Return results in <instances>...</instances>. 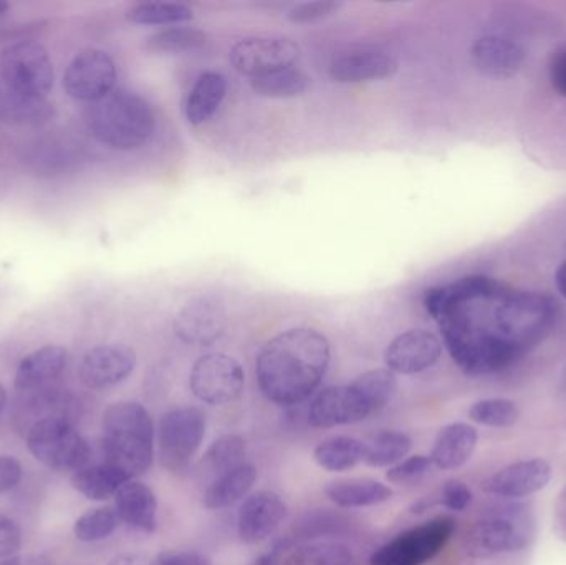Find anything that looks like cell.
<instances>
[{
	"mask_svg": "<svg viewBox=\"0 0 566 565\" xmlns=\"http://www.w3.org/2000/svg\"><path fill=\"white\" fill-rule=\"evenodd\" d=\"M282 551L281 547H275L274 551L262 556L261 559L258 561V565H282Z\"/></svg>",
	"mask_w": 566,
	"mask_h": 565,
	"instance_id": "obj_50",
	"label": "cell"
},
{
	"mask_svg": "<svg viewBox=\"0 0 566 565\" xmlns=\"http://www.w3.org/2000/svg\"><path fill=\"white\" fill-rule=\"evenodd\" d=\"M69 355L59 345H46L27 355L20 362L15 374V388L22 391L40 390L49 387L63 374L66 367Z\"/></svg>",
	"mask_w": 566,
	"mask_h": 565,
	"instance_id": "obj_25",
	"label": "cell"
},
{
	"mask_svg": "<svg viewBox=\"0 0 566 565\" xmlns=\"http://www.w3.org/2000/svg\"><path fill=\"white\" fill-rule=\"evenodd\" d=\"M7 404V391L6 388L2 387V384H0V414H2L3 407H6Z\"/></svg>",
	"mask_w": 566,
	"mask_h": 565,
	"instance_id": "obj_52",
	"label": "cell"
},
{
	"mask_svg": "<svg viewBox=\"0 0 566 565\" xmlns=\"http://www.w3.org/2000/svg\"><path fill=\"white\" fill-rule=\"evenodd\" d=\"M342 7L343 3L335 0H315V2L296 3L286 15L295 23H312L335 15Z\"/></svg>",
	"mask_w": 566,
	"mask_h": 565,
	"instance_id": "obj_42",
	"label": "cell"
},
{
	"mask_svg": "<svg viewBox=\"0 0 566 565\" xmlns=\"http://www.w3.org/2000/svg\"><path fill=\"white\" fill-rule=\"evenodd\" d=\"M555 282H557L558 292L566 299V261L562 262L560 268L555 272Z\"/></svg>",
	"mask_w": 566,
	"mask_h": 565,
	"instance_id": "obj_51",
	"label": "cell"
},
{
	"mask_svg": "<svg viewBox=\"0 0 566 565\" xmlns=\"http://www.w3.org/2000/svg\"><path fill=\"white\" fill-rule=\"evenodd\" d=\"M353 387L361 394L366 404L371 407L373 414L385 408L398 390V378L389 368H376L366 372L352 381Z\"/></svg>",
	"mask_w": 566,
	"mask_h": 565,
	"instance_id": "obj_37",
	"label": "cell"
},
{
	"mask_svg": "<svg viewBox=\"0 0 566 565\" xmlns=\"http://www.w3.org/2000/svg\"><path fill=\"white\" fill-rule=\"evenodd\" d=\"M158 565H212L211 559L205 554L192 551H166L156 556Z\"/></svg>",
	"mask_w": 566,
	"mask_h": 565,
	"instance_id": "obj_46",
	"label": "cell"
},
{
	"mask_svg": "<svg viewBox=\"0 0 566 565\" xmlns=\"http://www.w3.org/2000/svg\"><path fill=\"white\" fill-rule=\"evenodd\" d=\"M442 345L428 331H408L398 335L385 352L386 367L392 374L416 375L431 368L441 358Z\"/></svg>",
	"mask_w": 566,
	"mask_h": 565,
	"instance_id": "obj_19",
	"label": "cell"
},
{
	"mask_svg": "<svg viewBox=\"0 0 566 565\" xmlns=\"http://www.w3.org/2000/svg\"><path fill=\"white\" fill-rule=\"evenodd\" d=\"M206 428L205 411L196 407H179L163 415L158 427V453L163 467L176 474L188 471L205 441Z\"/></svg>",
	"mask_w": 566,
	"mask_h": 565,
	"instance_id": "obj_7",
	"label": "cell"
},
{
	"mask_svg": "<svg viewBox=\"0 0 566 565\" xmlns=\"http://www.w3.org/2000/svg\"><path fill=\"white\" fill-rule=\"evenodd\" d=\"M412 440L401 431H381L365 444V463L371 468H391L408 457Z\"/></svg>",
	"mask_w": 566,
	"mask_h": 565,
	"instance_id": "obj_34",
	"label": "cell"
},
{
	"mask_svg": "<svg viewBox=\"0 0 566 565\" xmlns=\"http://www.w3.org/2000/svg\"><path fill=\"white\" fill-rule=\"evenodd\" d=\"M398 60L375 46H348L329 62V75L339 83H361L388 79L398 72Z\"/></svg>",
	"mask_w": 566,
	"mask_h": 565,
	"instance_id": "obj_16",
	"label": "cell"
},
{
	"mask_svg": "<svg viewBox=\"0 0 566 565\" xmlns=\"http://www.w3.org/2000/svg\"><path fill=\"white\" fill-rule=\"evenodd\" d=\"M128 477L113 464L102 461L96 464H85L75 471L72 484L80 494L92 501H105L115 496L123 484L128 483Z\"/></svg>",
	"mask_w": 566,
	"mask_h": 565,
	"instance_id": "obj_29",
	"label": "cell"
},
{
	"mask_svg": "<svg viewBox=\"0 0 566 565\" xmlns=\"http://www.w3.org/2000/svg\"><path fill=\"white\" fill-rule=\"evenodd\" d=\"M286 516V504L274 491H259L242 504L238 533L242 543L259 544L271 537Z\"/></svg>",
	"mask_w": 566,
	"mask_h": 565,
	"instance_id": "obj_21",
	"label": "cell"
},
{
	"mask_svg": "<svg viewBox=\"0 0 566 565\" xmlns=\"http://www.w3.org/2000/svg\"><path fill=\"white\" fill-rule=\"evenodd\" d=\"M353 553L348 546L332 541L308 543L286 554L282 565H352Z\"/></svg>",
	"mask_w": 566,
	"mask_h": 565,
	"instance_id": "obj_36",
	"label": "cell"
},
{
	"mask_svg": "<svg viewBox=\"0 0 566 565\" xmlns=\"http://www.w3.org/2000/svg\"><path fill=\"white\" fill-rule=\"evenodd\" d=\"M3 83L17 105H36L53 86V63L36 42H20L0 56Z\"/></svg>",
	"mask_w": 566,
	"mask_h": 565,
	"instance_id": "obj_6",
	"label": "cell"
},
{
	"mask_svg": "<svg viewBox=\"0 0 566 565\" xmlns=\"http://www.w3.org/2000/svg\"><path fill=\"white\" fill-rule=\"evenodd\" d=\"M252 88L265 98H293L302 95L310 86V76L295 66L275 70L251 80Z\"/></svg>",
	"mask_w": 566,
	"mask_h": 565,
	"instance_id": "obj_33",
	"label": "cell"
},
{
	"mask_svg": "<svg viewBox=\"0 0 566 565\" xmlns=\"http://www.w3.org/2000/svg\"><path fill=\"white\" fill-rule=\"evenodd\" d=\"M192 395L202 404L221 407L241 397L245 375L241 364L226 354L202 355L189 375Z\"/></svg>",
	"mask_w": 566,
	"mask_h": 565,
	"instance_id": "obj_10",
	"label": "cell"
},
{
	"mask_svg": "<svg viewBox=\"0 0 566 565\" xmlns=\"http://www.w3.org/2000/svg\"><path fill=\"white\" fill-rule=\"evenodd\" d=\"M228 318L221 299L198 295L179 311L175 318V334L185 344L208 347L224 334Z\"/></svg>",
	"mask_w": 566,
	"mask_h": 565,
	"instance_id": "obj_14",
	"label": "cell"
},
{
	"mask_svg": "<svg viewBox=\"0 0 566 565\" xmlns=\"http://www.w3.org/2000/svg\"><path fill=\"white\" fill-rule=\"evenodd\" d=\"M438 503L455 513H462L471 506L472 491L462 481H448L439 491Z\"/></svg>",
	"mask_w": 566,
	"mask_h": 565,
	"instance_id": "obj_43",
	"label": "cell"
},
{
	"mask_svg": "<svg viewBox=\"0 0 566 565\" xmlns=\"http://www.w3.org/2000/svg\"><path fill=\"white\" fill-rule=\"evenodd\" d=\"M329 342L313 328H292L268 342L258 358L259 387L281 407L305 401L328 370Z\"/></svg>",
	"mask_w": 566,
	"mask_h": 565,
	"instance_id": "obj_1",
	"label": "cell"
},
{
	"mask_svg": "<svg viewBox=\"0 0 566 565\" xmlns=\"http://www.w3.org/2000/svg\"><path fill=\"white\" fill-rule=\"evenodd\" d=\"M136 367V354L126 345H102L93 348L80 364V380L92 390L115 387Z\"/></svg>",
	"mask_w": 566,
	"mask_h": 565,
	"instance_id": "obj_18",
	"label": "cell"
},
{
	"mask_svg": "<svg viewBox=\"0 0 566 565\" xmlns=\"http://www.w3.org/2000/svg\"><path fill=\"white\" fill-rule=\"evenodd\" d=\"M228 92L226 76L218 72H206L189 92L186 116L191 125H202L212 118Z\"/></svg>",
	"mask_w": 566,
	"mask_h": 565,
	"instance_id": "obj_30",
	"label": "cell"
},
{
	"mask_svg": "<svg viewBox=\"0 0 566 565\" xmlns=\"http://www.w3.org/2000/svg\"><path fill=\"white\" fill-rule=\"evenodd\" d=\"M551 82L555 92L566 98V46L552 60Z\"/></svg>",
	"mask_w": 566,
	"mask_h": 565,
	"instance_id": "obj_47",
	"label": "cell"
},
{
	"mask_svg": "<svg viewBox=\"0 0 566 565\" xmlns=\"http://www.w3.org/2000/svg\"><path fill=\"white\" fill-rule=\"evenodd\" d=\"M469 418L482 427L509 428L521 420L517 404L507 398H489L472 405Z\"/></svg>",
	"mask_w": 566,
	"mask_h": 565,
	"instance_id": "obj_40",
	"label": "cell"
},
{
	"mask_svg": "<svg viewBox=\"0 0 566 565\" xmlns=\"http://www.w3.org/2000/svg\"><path fill=\"white\" fill-rule=\"evenodd\" d=\"M373 415L358 390L349 385L329 387L319 391L310 405L308 423L313 428H335L365 421Z\"/></svg>",
	"mask_w": 566,
	"mask_h": 565,
	"instance_id": "obj_15",
	"label": "cell"
},
{
	"mask_svg": "<svg viewBox=\"0 0 566 565\" xmlns=\"http://www.w3.org/2000/svg\"><path fill=\"white\" fill-rule=\"evenodd\" d=\"M313 458L322 470L345 473L365 461V444L352 437H332L316 444Z\"/></svg>",
	"mask_w": 566,
	"mask_h": 565,
	"instance_id": "obj_31",
	"label": "cell"
},
{
	"mask_svg": "<svg viewBox=\"0 0 566 565\" xmlns=\"http://www.w3.org/2000/svg\"><path fill=\"white\" fill-rule=\"evenodd\" d=\"M528 543L524 524L509 516H492L474 524L465 534V554L472 559H491L501 554L517 553Z\"/></svg>",
	"mask_w": 566,
	"mask_h": 565,
	"instance_id": "obj_13",
	"label": "cell"
},
{
	"mask_svg": "<svg viewBox=\"0 0 566 565\" xmlns=\"http://www.w3.org/2000/svg\"><path fill=\"white\" fill-rule=\"evenodd\" d=\"M195 17L192 10L178 2H145L133 7L128 20L139 25H171L188 22Z\"/></svg>",
	"mask_w": 566,
	"mask_h": 565,
	"instance_id": "obj_38",
	"label": "cell"
},
{
	"mask_svg": "<svg viewBox=\"0 0 566 565\" xmlns=\"http://www.w3.org/2000/svg\"><path fill=\"white\" fill-rule=\"evenodd\" d=\"M248 444L241 435H224L218 438L206 451L201 461V473L218 480L222 474L244 464Z\"/></svg>",
	"mask_w": 566,
	"mask_h": 565,
	"instance_id": "obj_32",
	"label": "cell"
},
{
	"mask_svg": "<svg viewBox=\"0 0 566 565\" xmlns=\"http://www.w3.org/2000/svg\"><path fill=\"white\" fill-rule=\"evenodd\" d=\"M438 322L452 360L468 375H488L504 370L521 355L497 332L479 328L464 307L455 308Z\"/></svg>",
	"mask_w": 566,
	"mask_h": 565,
	"instance_id": "obj_4",
	"label": "cell"
},
{
	"mask_svg": "<svg viewBox=\"0 0 566 565\" xmlns=\"http://www.w3.org/2000/svg\"><path fill=\"white\" fill-rule=\"evenodd\" d=\"M108 565H158V561L145 554H119L113 557Z\"/></svg>",
	"mask_w": 566,
	"mask_h": 565,
	"instance_id": "obj_48",
	"label": "cell"
},
{
	"mask_svg": "<svg viewBox=\"0 0 566 565\" xmlns=\"http://www.w3.org/2000/svg\"><path fill=\"white\" fill-rule=\"evenodd\" d=\"M478 440V430L471 425H448L439 431L429 458L438 470H458L471 460Z\"/></svg>",
	"mask_w": 566,
	"mask_h": 565,
	"instance_id": "obj_26",
	"label": "cell"
},
{
	"mask_svg": "<svg viewBox=\"0 0 566 565\" xmlns=\"http://www.w3.org/2000/svg\"><path fill=\"white\" fill-rule=\"evenodd\" d=\"M325 496L336 506L355 510L371 508L391 500L392 490L381 481L371 478H352V480L332 481L326 484Z\"/></svg>",
	"mask_w": 566,
	"mask_h": 565,
	"instance_id": "obj_27",
	"label": "cell"
},
{
	"mask_svg": "<svg viewBox=\"0 0 566 565\" xmlns=\"http://www.w3.org/2000/svg\"><path fill=\"white\" fill-rule=\"evenodd\" d=\"M558 302L537 292H509L495 312V328L505 342L524 352L551 331Z\"/></svg>",
	"mask_w": 566,
	"mask_h": 565,
	"instance_id": "obj_5",
	"label": "cell"
},
{
	"mask_svg": "<svg viewBox=\"0 0 566 565\" xmlns=\"http://www.w3.org/2000/svg\"><path fill=\"white\" fill-rule=\"evenodd\" d=\"M455 531L451 516H438L398 534L373 553L371 565H424L434 559Z\"/></svg>",
	"mask_w": 566,
	"mask_h": 565,
	"instance_id": "obj_8",
	"label": "cell"
},
{
	"mask_svg": "<svg viewBox=\"0 0 566 565\" xmlns=\"http://www.w3.org/2000/svg\"><path fill=\"white\" fill-rule=\"evenodd\" d=\"M551 480V463L542 458H534V460L517 461L502 468L482 483V490L492 496L512 500V498H525L538 493L547 488Z\"/></svg>",
	"mask_w": 566,
	"mask_h": 565,
	"instance_id": "obj_20",
	"label": "cell"
},
{
	"mask_svg": "<svg viewBox=\"0 0 566 565\" xmlns=\"http://www.w3.org/2000/svg\"><path fill=\"white\" fill-rule=\"evenodd\" d=\"M88 125L103 145L119 151L142 148L155 132V113L143 96L128 90H113L93 103Z\"/></svg>",
	"mask_w": 566,
	"mask_h": 565,
	"instance_id": "obj_3",
	"label": "cell"
},
{
	"mask_svg": "<svg viewBox=\"0 0 566 565\" xmlns=\"http://www.w3.org/2000/svg\"><path fill=\"white\" fill-rule=\"evenodd\" d=\"M0 565H53L52 559L45 554H23V556H13L3 561Z\"/></svg>",
	"mask_w": 566,
	"mask_h": 565,
	"instance_id": "obj_49",
	"label": "cell"
},
{
	"mask_svg": "<svg viewBox=\"0 0 566 565\" xmlns=\"http://www.w3.org/2000/svg\"><path fill=\"white\" fill-rule=\"evenodd\" d=\"M507 289L501 282L494 281L488 275H468L459 279L444 287H436L428 291L424 305L429 314L441 321L444 315L451 314L455 308L464 307L469 302L478 299H502L509 294Z\"/></svg>",
	"mask_w": 566,
	"mask_h": 565,
	"instance_id": "obj_17",
	"label": "cell"
},
{
	"mask_svg": "<svg viewBox=\"0 0 566 565\" xmlns=\"http://www.w3.org/2000/svg\"><path fill=\"white\" fill-rule=\"evenodd\" d=\"M22 546L19 524L0 514V559L13 557Z\"/></svg>",
	"mask_w": 566,
	"mask_h": 565,
	"instance_id": "obj_44",
	"label": "cell"
},
{
	"mask_svg": "<svg viewBox=\"0 0 566 565\" xmlns=\"http://www.w3.org/2000/svg\"><path fill=\"white\" fill-rule=\"evenodd\" d=\"M300 59V46L289 36H252L235 43L231 62L242 75L255 76L293 66Z\"/></svg>",
	"mask_w": 566,
	"mask_h": 565,
	"instance_id": "obj_12",
	"label": "cell"
},
{
	"mask_svg": "<svg viewBox=\"0 0 566 565\" xmlns=\"http://www.w3.org/2000/svg\"><path fill=\"white\" fill-rule=\"evenodd\" d=\"M471 62L481 75L489 79H509L522 69L525 50L509 36L488 35L471 49Z\"/></svg>",
	"mask_w": 566,
	"mask_h": 565,
	"instance_id": "obj_23",
	"label": "cell"
},
{
	"mask_svg": "<svg viewBox=\"0 0 566 565\" xmlns=\"http://www.w3.org/2000/svg\"><path fill=\"white\" fill-rule=\"evenodd\" d=\"M434 468L431 458L415 454L389 468L386 480L392 484H415L421 481Z\"/></svg>",
	"mask_w": 566,
	"mask_h": 565,
	"instance_id": "obj_41",
	"label": "cell"
},
{
	"mask_svg": "<svg viewBox=\"0 0 566 565\" xmlns=\"http://www.w3.org/2000/svg\"><path fill=\"white\" fill-rule=\"evenodd\" d=\"M115 510L126 526L142 533H155L158 527V500L151 488L139 481H128L115 494Z\"/></svg>",
	"mask_w": 566,
	"mask_h": 565,
	"instance_id": "obj_24",
	"label": "cell"
},
{
	"mask_svg": "<svg viewBox=\"0 0 566 565\" xmlns=\"http://www.w3.org/2000/svg\"><path fill=\"white\" fill-rule=\"evenodd\" d=\"M25 397L19 401L15 410V423L22 431H29L33 425L42 421L62 420L75 425L78 417V404L70 394L50 390L25 391Z\"/></svg>",
	"mask_w": 566,
	"mask_h": 565,
	"instance_id": "obj_22",
	"label": "cell"
},
{
	"mask_svg": "<svg viewBox=\"0 0 566 565\" xmlns=\"http://www.w3.org/2000/svg\"><path fill=\"white\" fill-rule=\"evenodd\" d=\"M258 481V470L252 464H241L235 470L222 474L218 480L211 481L206 488L205 503L206 510L219 511L226 508L234 506L239 501L248 498Z\"/></svg>",
	"mask_w": 566,
	"mask_h": 565,
	"instance_id": "obj_28",
	"label": "cell"
},
{
	"mask_svg": "<svg viewBox=\"0 0 566 565\" xmlns=\"http://www.w3.org/2000/svg\"><path fill=\"white\" fill-rule=\"evenodd\" d=\"M22 480V464L13 457H0V494L13 490Z\"/></svg>",
	"mask_w": 566,
	"mask_h": 565,
	"instance_id": "obj_45",
	"label": "cell"
},
{
	"mask_svg": "<svg viewBox=\"0 0 566 565\" xmlns=\"http://www.w3.org/2000/svg\"><path fill=\"white\" fill-rule=\"evenodd\" d=\"M208 42V35L191 27H172L153 33L146 39V49L156 55H178V53L195 52Z\"/></svg>",
	"mask_w": 566,
	"mask_h": 565,
	"instance_id": "obj_35",
	"label": "cell"
},
{
	"mask_svg": "<svg viewBox=\"0 0 566 565\" xmlns=\"http://www.w3.org/2000/svg\"><path fill=\"white\" fill-rule=\"evenodd\" d=\"M116 65L108 53L98 49L80 52L70 62L63 86L73 100L96 103L115 90Z\"/></svg>",
	"mask_w": 566,
	"mask_h": 565,
	"instance_id": "obj_11",
	"label": "cell"
},
{
	"mask_svg": "<svg viewBox=\"0 0 566 565\" xmlns=\"http://www.w3.org/2000/svg\"><path fill=\"white\" fill-rule=\"evenodd\" d=\"M102 450L106 463L129 480L142 477L155 458V425L151 415L136 401H118L103 414Z\"/></svg>",
	"mask_w": 566,
	"mask_h": 565,
	"instance_id": "obj_2",
	"label": "cell"
},
{
	"mask_svg": "<svg viewBox=\"0 0 566 565\" xmlns=\"http://www.w3.org/2000/svg\"><path fill=\"white\" fill-rule=\"evenodd\" d=\"M122 524L115 508L103 506L80 516L73 526V534L82 543H98L112 536Z\"/></svg>",
	"mask_w": 566,
	"mask_h": 565,
	"instance_id": "obj_39",
	"label": "cell"
},
{
	"mask_svg": "<svg viewBox=\"0 0 566 565\" xmlns=\"http://www.w3.org/2000/svg\"><path fill=\"white\" fill-rule=\"evenodd\" d=\"M7 10H9V3L3 2V0H0V17H2L3 13L7 12Z\"/></svg>",
	"mask_w": 566,
	"mask_h": 565,
	"instance_id": "obj_53",
	"label": "cell"
},
{
	"mask_svg": "<svg viewBox=\"0 0 566 565\" xmlns=\"http://www.w3.org/2000/svg\"><path fill=\"white\" fill-rule=\"evenodd\" d=\"M27 447L36 461L55 471H78L88 464L90 447L69 421L33 425L25 433Z\"/></svg>",
	"mask_w": 566,
	"mask_h": 565,
	"instance_id": "obj_9",
	"label": "cell"
}]
</instances>
